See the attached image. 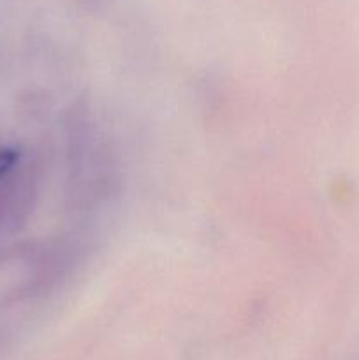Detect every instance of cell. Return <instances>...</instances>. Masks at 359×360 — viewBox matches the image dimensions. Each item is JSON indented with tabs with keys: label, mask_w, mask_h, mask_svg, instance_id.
<instances>
[{
	"label": "cell",
	"mask_w": 359,
	"mask_h": 360,
	"mask_svg": "<svg viewBox=\"0 0 359 360\" xmlns=\"http://www.w3.org/2000/svg\"><path fill=\"white\" fill-rule=\"evenodd\" d=\"M16 158H18V153L14 150L0 151V178H2V176L6 174L11 167H13L14 162H16Z\"/></svg>",
	"instance_id": "obj_1"
}]
</instances>
